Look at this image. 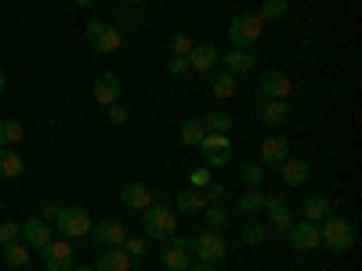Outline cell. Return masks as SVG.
<instances>
[{"mask_svg": "<svg viewBox=\"0 0 362 271\" xmlns=\"http://www.w3.org/2000/svg\"><path fill=\"white\" fill-rule=\"evenodd\" d=\"M83 44L95 54H116L119 47H124V29H119L116 22H105V18H90L83 25Z\"/></svg>", "mask_w": 362, "mask_h": 271, "instance_id": "6da1fadb", "label": "cell"}, {"mask_svg": "<svg viewBox=\"0 0 362 271\" xmlns=\"http://www.w3.org/2000/svg\"><path fill=\"white\" fill-rule=\"evenodd\" d=\"M141 228H145V239L167 243L170 235H177V214L167 203H153L148 210H141Z\"/></svg>", "mask_w": 362, "mask_h": 271, "instance_id": "7a4b0ae2", "label": "cell"}, {"mask_svg": "<svg viewBox=\"0 0 362 271\" xmlns=\"http://www.w3.org/2000/svg\"><path fill=\"white\" fill-rule=\"evenodd\" d=\"M319 246H326L329 253H348L355 246V224L329 214L322 224H319Z\"/></svg>", "mask_w": 362, "mask_h": 271, "instance_id": "3957f363", "label": "cell"}, {"mask_svg": "<svg viewBox=\"0 0 362 271\" xmlns=\"http://www.w3.org/2000/svg\"><path fill=\"white\" fill-rule=\"evenodd\" d=\"M163 267L170 271H185L196 264V250H192V235H170L163 243Z\"/></svg>", "mask_w": 362, "mask_h": 271, "instance_id": "277c9868", "label": "cell"}, {"mask_svg": "<svg viewBox=\"0 0 362 271\" xmlns=\"http://www.w3.org/2000/svg\"><path fill=\"white\" fill-rule=\"evenodd\" d=\"M192 250H196V257H199L203 264H214V267L228 257L225 235H221V231H210V228H203L199 235H192Z\"/></svg>", "mask_w": 362, "mask_h": 271, "instance_id": "5b68a950", "label": "cell"}, {"mask_svg": "<svg viewBox=\"0 0 362 271\" xmlns=\"http://www.w3.org/2000/svg\"><path fill=\"white\" fill-rule=\"evenodd\" d=\"M90 214L83 206H62L58 210V217H54V228L62 231L66 239H87V231H90Z\"/></svg>", "mask_w": 362, "mask_h": 271, "instance_id": "8992f818", "label": "cell"}, {"mask_svg": "<svg viewBox=\"0 0 362 271\" xmlns=\"http://www.w3.org/2000/svg\"><path fill=\"white\" fill-rule=\"evenodd\" d=\"M261 33H264V25L257 22L254 11L235 15L232 25H228V40H232V47H254V44L261 40Z\"/></svg>", "mask_w": 362, "mask_h": 271, "instance_id": "52a82bcc", "label": "cell"}, {"mask_svg": "<svg viewBox=\"0 0 362 271\" xmlns=\"http://www.w3.org/2000/svg\"><path fill=\"white\" fill-rule=\"evenodd\" d=\"M87 239H90V243H95L98 250H105V246H124L127 224H124V221H116V217H105V221H98V224H90Z\"/></svg>", "mask_w": 362, "mask_h": 271, "instance_id": "ba28073f", "label": "cell"}, {"mask_svg": "<svg viewBox=\"0 0 362 271\" xmlns=\"http://www.w3.org/2000/svg\"><path fill=\"white\" fill-rule=\"evenodd\" d=\"M199 152H203L210 170H214V167H228V159H232V138L228 134H203Z\"/></svg>", "mask_w": 362, "mask_h": 271, "instance_id": "9c48e42d", "label": "cell"}, {"mask_svg": "<svg viewBox=\"0 0 362 271\" xmlns=\"http://www.w3.org/2000/svg\"><path fill=\"white\" fill-rule=\"evenodd\" d=\"M40 260H44V267H47V271H69V267L76 264L69 239H51V243L40 250Z\"/></svg>", "mask_w": 362, "mask_h": 271, "instance_id": "30bf717a", "label": "cell"}, {"mask_svg": "<svg viewBox=\"0 0 362 271\" xmlns=\"http://www.w3.org/2000/svg\"><path fill=\"white\" fill-rule=\"evenodd\" d=\"M185 62H189V73L210 76V73L218 69V62H221V51H218L214 44H196V47L185 54Z\"/></svg>", "mask_w": 362, "mask_h": 271, "instance_id": "8fae6325", "label": "cell"}, {"mask_svg": "<svg viewBox=\"0 0 362 271\" xmlns=\"http://www.w3.org/2000/svg\"><path fill=\"white\" fill-rule=\"evenodd\" d=\"M286 239H290V246H293L297 253H315V250H319V224H312V221H293V224L286 228Z\"/></svg>", "mask_w": 362, "mask_h": 271, "instance_id": "7c38bea8", "label": "cell"}, {"mask_svg": "<svg viewBox=\"0 0 362 271\" xmlns=\"http://www.w3.org/2000/svg\"><path fill=\"white\" fill-rule=\"evenodd\" d=\"M264 221H268V228H276V231H286L290 224H293V210H290V203L283 199V195H264Z\"/></svg>", "mask_w": 362, "mask_h": 271, "instance_id": "4fadbf2b", "label": "cell"}, {"mask_svg": "<svg viewBox=\"0 0 362 271\" xmlns=\"http://www.w3.org/2000/svg\"><path fill=\"white\" fill-rule=\"evenodd\" d=\"M22 243L33 250V253H40V250L51 243V221H44V217H29V221H22Z\"/></svg>", "mask_w": 362, "mask_h": 271, "instance_id": "5bb4252c", "label": "cell"}, {"mask_svg": "<svg viewBox=\"0 0 362 271\" xmlns=\"http://www.w3.org/2000/svg\"><path fill=\"white\" fill-rule=\"evenodd\" d=\"M290 90H293V80L283 73V69H264L261 73V98H290Z\"/></svg>", "mask_w": 362, "mask_h": 271, "instance_id": "9a60e30c", "label": "cell"}, {"mask_svg": "<svg viewBox=\"0 0 362 271\" xmlns=\"http://www.w3.org/2000/svg\"><path fill=\"white\" fill-rule=\"evenodd\" d=\"M254 109H257V116L264 119L268 127H283L286 119H290V102H283V98H261L257 95Z\"/></svg>", "mask_w": 362, "mask_h": 271, "instance_id": "2e32d148", "label": "cell"}, {"mask_svg": "<svg viewBox=\"0 0 362 271\" xmlns=\"http://www.w3.org/2000/svg\"><path fill=\"white\" fill-rule=\"evenodd\" d=\"M254 62H257V51L254 47H232V51H225V73L235 76V80L254 73Z\"/></svg>", "mask_w": 362, "mask_h": 271, "instance_id": "e0dca14e", "label": "cell"}, {"mask_svg": "<svg viewBox=\"0 0 362 271\" xmlns=\"http://www.w3.org/2000/svg\"><path fill=\"white\" fill-rule=\"evenodd\" d=\"M90 95H95L98 105H112V102H119V95H124V83H119L116 73H102V76H95V83H90Z\"/></svg>", "mask_w": 362, "mask_h": 271, "instance_id": "ac0fdd59", "label": "cell"}, {"mask_svg": "<svg viewBox=\"0 0 362 271\" xmlns=\"http://www.w3.org/2000/svg\"><path fill=\"white\" fill-rule=\"evenodd\" d=\"M170 203H174V214H185V217H196L206 210V195L199 188H181V192H174Z\"/></svg>", "mask_w": 362, "mask_h": 271, "instance_id": "d6986e66", "label": "cell"}, {"mask_svg": "<svg viewBox=\"0 0 362 271\" xmlns=\"http://www.w3.org/2000/svg\"><path fill=\"white\" fill-rule=\"evenodd\" d=\"M119 203H124L127 210H134V214H141V210L153 206V188H145L141 181H131V185L119 188Z\"/></svg>", "mask_w": 362, "mask_h": 271, "instance_id": "ffe728a7", "label": "cell"}, {"mask_svg": "<svg viewBox=\"0 0 362 271\" xmlns=\"http://www.w3.org/2000/svg\"><path fill=\"white\" fill-rule=\"evenodd\" d=\"M329 214H334V195H326V192H312V195H305V221L322 224Z\"/></svg>", "mask_w": 362, "mask_h": 271, "instance_id": "44dd1931", "label": "cell"}, {"mask_svg": "<svg viewBox=\"0 0 362 271\" xmlns=\"http://www.w3.org/2000/svg\"><path fill=\"white\" fill-rule=\"evenodd\" d=\"M279 177H283V185H290V188H300L308 181V174H312V167L305 163V159H293V156H286L279 167Z\"/></svg>", "mask_w": 362, "mask_h": 271, "instance_id": "7402d4cb", "label": "cell"}, {"mask_svg": "<svg viewBox=\"0 0 362 271\" xmlns=\"http://www.w3.org/2000/svg\"><path fill=\"white\" fill-rule=\"evenodd\" d=\"M131 257L124 253V246H105L102 253H98V264H95V271H131Z\"/></svg>", "mask_w": 362, "mask_h": 271, "instance_id": "603a6c76", "label": "cell"}, {"mask_svg": "<svg viewBox=\"0 0 362 271\" xmlns=\"http://www.w3.org/2000/svg\"><path fill=\"white\" fill-rule=\"evenodd\" d=\"M286 156H290L286 138H264L261 141V167H279Z\"/></svg>", "mask_w": 362, "mask_h": 271, "instance_id": "cb8c5ba5", "label": "cell"}, {"mask_svg": "<svg viewBox=\"0 0 362 271\" xmlns=\"http://www.w3.org/2000/svg\"><path fill=\"white\" fill-rule=\"evenodd\" d=\"M203 119L199 116H185L181 119V127H177V141L185 145V148H199V141H203Z\"/></svg>", "mask_w": 362, "mask_h": 271, "instance_id": "d4e9b609", "label": "cell"}, {"mask_svg": "<svg viewBox=\"0 0 362 271\" xmlns=\"http://www.w3.org/2000/svg\"><path fill=\"white\" fill-rule=\"evenodd\" d=\"M286 18V0H261V8H257V22L261 25H276Z\"/></svg>", "mask_w": 362, "mask_h": 271, "instance_id": "484cf974", "label": "cell"}, {"mask_svg": "<svg viewBox=\"0 0 362 271\" xmlns=\"http://www.w3.org/2000/svg\"><path fill=\"white\" fill-rule=\"evenodd\" d=\"M25 138V127H22V119L8 116V119H0V145L4 148H15L18 141Z\"/></svg>", "mask_w": 362, "mask_h": 271, "instance_id": "4316f807", "label": "cell"}, {"mask_svg": "<svg viewBox=\"0 0 362 271\" xmlns=\"http://www.w3.org/2000/svg\"><path fill=\"white\" fill-rule=\"evenodd\" d=\"M261 206H264V195H261L257 188H247L243 195H235V210H239L243 217H257Z\"/></svg>", "mask_w": 362, "mask_h": 271, "instance_id": "83f0119b", "label": "cell"}, {"mask_svg": "<svg viewBox=\"0 0 362 271\" xmlns=\"http://www.w3.org/2000/svg\"><path fill=\"white\" fill-rule=\"evenodd\" d=\"M22 170H25L22 156L15 152V148H4V152H0V177H4V181H15V177H22Z\"/></svg>", "mask_w": 362, "mask_h": 271, "instance_id": "f1b7e54d", "label": "cell"}, {"mask_svg": "<svg viewBox=\"0 0 362 271\" xmlns=\"http://www.w3.org/2000/svg\"><path fill=\"white\" fill-rule=\"evenodd\" d=\"M235 87H239L235 76H228L225 69H221V73H218V69L210 73V95H214V98H232V95H235Z\"/></svg>", "mask_w": 362, "mask_h": 271, "instance_id": "f546056e", "label": "cell"}, {"mask_svg": "<svg viewBox=\"0 0 362 271\" xmlns=\"http://www.w3.org/2000/svg\"><path fill=\"white\" fill-rule=\"evenodd\" d=\"M203 119V131L206 134H228L232 127H235V119L228 116V112H206V116H199Z\"/></svg>", "mask_w": 362, "mask_h": 271, "instance_id": "4dcf8cb0", "label": "cell"}, {"mask_svg": "<svg viewBox=\"0 0 362 271\" xmlns=\"http://www.w3.org/2000/svg\"><path fill=\"white\" fill-rule=\"evenodd\" d=\"M29 253H33V250H29L22 239H18V243H8V246H4V264L15 267V271H22V267L29 264Z\"/></svg>", "mask_w": 362, "mask_h": 271, "instance_id": "1f68e13d", "label": "cell"}, {"mask_svg": "<svg viewBox=\"0 0 362 271\" xmlns=\"http://www.w3.org/2000/svg\"><path fill=\"white\" fill-rule=\"evenodd\" d=\"M203 221H206L210 231H225V228H228V210H225L221 203H214V206L203 210Z\"/></svg>", "mask_w": 362, "mask_h": 271, "instance_id": "d6a6232c", "label": "cell"}, {"mask_svg": "<svg viewBox=\"0 0 362 271\" xmlns=\"http://www.w3.org/2000/svg\"><path fill=\"white\" fill-rule=\"evenodd\" d=\"M239 181H243L247 188H261V181H264V167H261V163H247V167H239Z\"/></svg>", "mask_w": 362, "mask_h": 271, "instance_id": "836d02e7", "label": "cell"}, {"mask_svg": "<svg viewBox=\"0 0 362 271\" xmlns=\"http://www.w3.org/2000/svg\"><path fill=\"white\" fill-rule=\"evenodd\" d=\"M192 47H196V40H192L189 33H174V37L167 40V51H170L174 58H185V54H189Z\"/></svg>", "mask_w": 362, "mask_h": 271, "instance_id": "e575fe53", "label": "cell"}, {"mask_svg": "<svg viewBox=\"0 0 362 271\" xmlns=\"http://www.w3.org/2000/svg\"><path fill=\"white\" fill-rule=\"evenodd\" d=\"M105 119H109V127H124L131 119V109L124 102H112V105H105Z\"/></svg>", "mask_w": 362, "mask_h": 271, "instance_id": "d590c367", "label": "cell"}, {"mask_svg": "<svg viewBox=\"0 0 362 271\" xmlns=\"http://www.w3.org/2000/svg\"><path fill=\"white\" fill-rule=\"evenodd\" d=\"M145 246H148L145 235H127V239H124V253H127L131 260H141V257H145Z\"/></svg>", "mask_w": 362, "mask_h": 271, "instance_id": "8d00e7d4", "label": "cell"}, {"mask_svg": "<svg viewBox=\"0 0 362 271\" xmlns=\"http://www.w3.org/2000/svg\"><path fill=\"white\" fill-rule=\"evenodd\" d=\"M264 235H268L264 224H257V221L243 224V243H247V246H261V243H264Z\"/></svg>", "mask_w": 362, "mask_h": 271, "instance_id": "74e56055", "label": "cell"}, {"mask_svg": "<svg viewBox=\"0 0 362 271\" xmlns=\"http://www.w3.org/2000/svg\"><path fill=\"white\" fill-rule=\"evenodd\" d=\"M18 239H22V224L18 221H0V246L18 243Z\"/></svg>", "mask_w": 362, "mask_h": 271, "instance_id": "f35d334b", "label": "cell"}, {"mask_svg": "<svg viewBox=\"0 0 362 271\" xmlns=\"http://www.w3.org/2000/svg\"><path fill=\"white\" fill-rule=\"evenodd\" d=\"M210 181H214V170H210V167H196V170L189 174V188H199V192H203Z\"/></svg>", "mask_w": 362, "mask_h": 271, "instance_id": "ab89813d", "label": "cell"}, {"mask_svg": "<svg viewBox=\"0 0 362 271\" xmlns=\"http://www.w3.org/2000/svg\"><path fill=\"white\" fill-rule=\"evenodd\" d=\"M206 195V206H214V203H225V185H218V181H210V185L203 188Z\"/></svg>", "mask_w": 362, "mask_h": 271, "instance_id": "60d3db41", "label": "cell"}, {"mask_svg": "<svg viewBox=\"0 0 362 271\" xmlns=\"http://www.w3.org/2000/svg\"><path fill=\"white\" fill-rule=\"evenodd\" d=\"M167 69H170V76H185V73H189V62H185V58H174V54H170Z\"/></svg>", "mask_w": 362, "mask_h": 271, "instance_id": "b9f144b4", "label": "cell"}, {"mask_svg": "<svg viewBox=\"0 0 362 271\" xmlns=\"http://www.w3.org/2000/svg\"><path fill=\"white\" fill-rule=\"evenodd\" d=\"M58 210H62V206H58V203H44V221H51V224H54V217H58Z\"/></svg>", "mask_w": 362, "mask_h": 271, "instance_id": "7bdbcfd3", "label": "cell"}, {"mask_svg": "<svg viewBox=\"0 0 362 271\" xmlns=\"http://www.w3.org/2000/svg\"><path fill=\"white\" fill-rule=\"evenodd\" d=\"M167 199H174V192H167V188H153V203H167Z\"/></svg>", "mask_w": 362, "mask_h": 271, "instance_id": "ee69618b", "label": "cell"}, {"mask_svg": "<svg viewBox=\"0 0 362 271\" xmlns=\"http://www.w3.org/2000/svg\"><path fill=\"white\" fill-rule=\"evenodd\" d=\"M185 271H218V267H214V264H203V260H199V264H192V267H185Z\"/></svg>", "mask_w": 362, "mask_h": 271, "instance_id": "f6af8a7d", "label": "cell"}, {"mask_svg": "<svg viewBox=\"0 0 362 271\" xmlns=\"http://www.w3.org/2000/svg\"><path fill=\"white\" fill-rule=\"evenodd\" d=\"M66 4H73V8H90V4H98V0H66Z\"/></svg>", "mask_w": 362, "mask_h": 271, "instance_id": "bcb514c9", "label": "cell"}, {"mask_svg": "<svg viewBox=\"0 0 362 271\" xmlns=\"http://www.w3.org/2000/svg\"><path fill=\"white\" fill-rule=\"evenodd\" d=\"M8 87V76H4V69H0V90H4Z\"/></svg>", "mask_w": 362, "mask_h": 271, "instance_id": "7dc6e473", "label": "cell"}, {"mask_svg": "<svg viewBox=\"0 0 362 271\" xmlns=\"http://www.w3.org/2000/svg\"><path fill=\"white\" fill-rule=\"evenodd\" d=\"M69 271H95V267H87V264H80V267H76V264H73Z\"/></svg>", "mask_w": 362, "mask_h": 271, "instance_id": "c3c4849f", "label": "cell"}, {"mask_svg": "<svg viewBox=\"0 0 362 271\" xmlns=\"http://www.w3.org/2000/svg\"><path fill=\"white\" fill-rule=\"evenodd\" d=\"M0 260H4V246H0Z\"/></svg>", "mask_w": 362, "mask_h": 271, "instance_id": "681fc988", "label": "cell"}, {"mask_svg": "<svg viewBox=\"0 0 362 271\" xmlns=\"http://www.w3.org/2000/svg\"><path fill=\"white\" fill-rule=\"evenodd\" d=\"M160 271H170V267H160Z\"/></svg>", "mask_w": 362, "mask_h": 271, "instance_id": "f907efd6", "label": "cell"}, {"mask_svg": "<svg viewBox=\"0 0 362 271\" xmlns=\"http://www.w3.org/2000/svg\"><path fill=\"white\" fill-rule=\"evenodd\" d=\"M0 152H4V145H0Z\"/></svg>", "mask_w": 362, "mask_h": 271, "instance_id": "816d5d0a", "label": "cell"}]
</instances>
